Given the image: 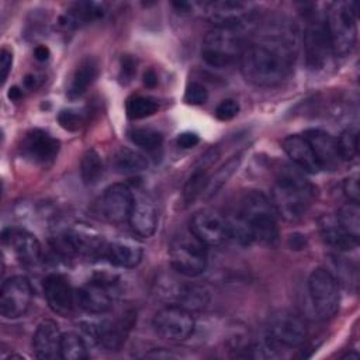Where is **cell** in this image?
Returning <instances> with one entry per match:
<instances>
[{
    "instance_id": "f907efd6",
    "label": "cell",
    "mask_w": 360,
    "mask_h": 360,
    "mask_svg": "<svg viewBox=\"0 0 360 360\" xmlns=\"http://www.w3.org/2000/svg\"><path fill=\"white\" fill-rule=\"evenodd\" d=\"M21 96H22V93H21V90H20L18 87H13V89H10V91H8V97H10L11 100H18Z\"/></svg>"
},
{
    "instance_id": "7dc6e473",
    "label": "cell",
    "mask_w": 360,
    "mask_h": 360,
    "mask_svg": "<svg viewBox=\"0 0 360 360\" xmlns=\"http://www.w3.org/2000/svg\"><path fill=\"white\" fill-rule=\"evenodd\" d=\"M39 83H41V79H39V76L35 75V73H30V75H27V76L24 77V86H25L27 89H30V90L37 89V87L39 86Z\"/></svg>"
},
{
    "instance_id": "484cf974",
    "label": "cell",
    "mask_w": 360,
    "mask_h": 360,
    "mask_svg": "<svg viewBox=\"0 0 360 360\" xmlns=\"http://www.w3.org/2000/svg\"><path fill=\"white\" fill-rule=\"evenodd\" d=\"M217 158H218L217 149L208 150L202 156L201 163L188 176V179L183 187V193H181V201L184 202V205H190L191 202H194V200L198 195L202 194L205 184L208 181V169L211 167V165L215 162Z\"/></svg>"
},
{
    "instance_id": "8d00e7d4",
    "label": "cell",
    "mask_w": 360,
    "mask_h": 360,
    "mask_svg": "<svg viewBox=\"0 0 360 360\" xmlns=\"http://www.w3.org/2000/svg\"><path fill=\"white\" fill-rule=\"evenodd\" d=\"M338 142V149H339V155L342 158L343 162H349L353 160L357 156V150H359V134L357 129L353 127L346 128L339 138H336Z\"/></svg>"
},
{
    "instance_id": "7402d4cb",
    "label": "cell",
    "mask_w": 360,
    "mask_h": 360,
    "mask_svg": "<svg viewBox=\"0 0 360 360\" xmlns=\"http://www.w3.org/2000/svg\"><path fill=\"white\" fill-rule=\"evenodd\" d=\"M103 256L117 267L132 269L141 263L143 249L142 245L134 239L120 238L105 243Z\"/></svg>"
},
{
    "instance_id": "e0dca14e",
    "label": "cell",
    "mask_w": 360,
    "mask_h": 360,
    "mask_svg": "<svg viewBox=\"0 0 360 360\" xmlns=\"http://www.w3.org/2000/svg\"><path fill=\"white\" fill-rule=\"evenodd\" d=\"M111 287L112 280H105L103 277L94 278L77 290L76 304L89 314H105L112 307Z\"/></svg>"
},
{
    "instance_id": "f6af8a7d",
    "label": "cell",
    "mask_w": 360,
    "mask_h": 360,
    "mask_svg": "<svg viewBox=\"0 0 360 360\" xmlns=\"http://www.w3.org/2000/svg\"><path fill=\"white\" fill-rule=\"evenodd\" d=\"M287 245L292 250H302L307 248V238H305V235H302L300 232H294L288 236Z\"/></svg>"
},
{
    "instance_id": "44dd1931",
    "label": "cell",
    "mask_w": 360,
    "mask_h": 360,
    "mask_svg": "<svg viewBox=\"0 0 360 360\" xmlns=\"http://www.w3.org/2000/svg\"><path fill=\"white\" fill-rule=\"evenodd\" d=\"M128 222L138 236L149 238L155 233L158 226V210L149 197L134 194V204Z\"/></svg>"
},
{
    "instance_id": "ffe728a7",
    "label": "cell",
    "mask_w": 360,
    "mask_h": 360,
    "mask_svg": "<svg viewBox=\"0 0 360 360\" xmlns=\"http://www.w3.org/2000/svg\"><path fill=\"white\" fill-rule=\"evenodd\" d=\"M302 136L308 141L311 145V149L318 160V165L321 169L325 170H336L340 163L343 162L339 149L336 138L328 134L322 129H307Z\"/></svg>"
},
{
    "instance_id": "9a60e30c",
    "label": "cell",
    "mask_w": 360,
    "mask_h": 360,
    "mask_svg": "<svg viewBox=\"0 0 360 360\" xmlns=\"http://www.w3.org/2000/svg\"><path fill=\"white\" fill-rule=\"evenodd\" d=\"M20 152L31 163L48 166L58 156L59 141L49 132L35 128L24 135L20 143Z\"/></svg>"
},
{
    "instance_id": "5bb4252c",
    "label": "cell",
    "mask_w": 360,
    "mask_h": 360,
    "mask_svg": "<svg viewBox=\"0 0 360 360\" xmlns=\"http://www.w3.org/2000/svg\"><path fill=\"white\" fill-rule=\"evenodd\" d=\"M190 233L205 246H218L229 238L228 221L214 210H202L193 215Z\"/></svg>"
},
{
    "instance_id": "83f0119b",
    "label": "cell",
    "mask_w": 360,
    "mask_h": 360,
    "mask_svg": "<svg viewBox=\"0 0 360 360\" xmlns=\"http://www.w3.org/2000/svg\"><path fill=\"white\" fill-rule=\"evenodd\" d=\"M97 76H98L97 60L90 56L82 59L76 66L69 83V89H68L69 98H77L83 96L89 90V87L96 82Z\"/></svg>"
},
{
    "instance_id": "7a4b0ae2",
    "label": "cell",
    "mask_w": 360,
    "mask_h": 360,
    "mask_svg": "<svg viewBox=\"0 0 360 360\" xmlns=\"http://www.w3.org/2000/svg\"><path fill=\"white\" fill-rule=\"evenodd\" d=\"M315 198L314 184L297 166L284 165L278 169L271 191V204L285 221L302 218Z\"/></svg>"
},
{
    "instance_id": "cb8c5ba5",
    "label": "cell",
    "mask_w": 360,
    "mask_h": 360,
    "mask_svg": "<svg viewBox=\"0 0 360 360\" xmlns=\"http://www.w3.org/2000/svg\"><path fill=\"white\" fill-rule=\"evenodd\" d=\"M283 149L294 166L305 173H318L321 170L311 145L302 135H290L283 141Z\"/></svg>"
},
{
    "instance_id": "7bdbcfd3",
    "label": "cell",
    "mask_w": 360,
    "mask_h": 360,
    "mask_svg": "<svg viewBox=\"0 0 360 360\" xmlns=\"http://www.w3.org/2000/svg\"><path fill=\"white\" fill-rule=\"evenodd\" d=\"M136 72V62L132 56L125 55L121 59V77H125V80H131L132 76Z\"/></svg>"
},
{
    "instance_id": "ab89813d",
    "label": "cell",
    "mask_w": 360,
    "mask_h": 360,
    "mask_svg": "<svg viewBox=\"0 0 360 360\" xmlns=\"http://www.w3.org/2000/svg\"><path fill=\"white\" fill-rule=\"evenodd\" d=\"M240 107H239V103L233 98H225L222 100L217 108H215V117L219 120V121H231L233 120L238 112H239Z\"/></svg>"
},
{
    "instance_id": "f35d334b",
    "label": "cell",
    "mask_w": 360,
    "mask_h": 360,
    "mask_svg": "<svg viewBox=\"0 0 360 360\" xmlns=\"http://www.w3.org/2000/svg\"><path fill=\"white\" fill-rule=\"evenodd\" d=\"M58 121L66 131H77L84 124V117L76 110H62L58 115Z\"/></svg>"
},
{
    "instance_id": "d4e9b609",
    "label": "cell",
    "mask_w": 360,
    "mask_h": 360,
    "mask_svg": "<svg viewBox=\"0 0 360 360\" xmlns=\"http://www.w3.org/2000/svg\"><path fill=\"white\" fill-rule=\"evenodd\" d=\"M318 225H319V233L323 242L332 246L333 249L340 252H347L357 248L359 239L347 233L342 228V225L338 222L335 215H326V214L322 215L318 219Z\"/></svg>"
},
{
    "instance_id": "5b68a950",
    "label": "cell",
    "mask_w": 360,
    "mask_h": 360,
    "mask_svg": "<svg viewBox=\"0 0 360 360\" xmlns=\"http://www.w3.org/2000/svg\"><path fill=\"white\" fill-rule=\"evenodd\" d=\"M243 46L242 28L215 27L202 39L201 58L212 68H225L240 56Z\"/></svg>"
},
{
    "instance_id": "ee69618b",
    "label": "cell",
    "mask_w": 360,
    "mask_h": 360,
    "mask_svg": "<svg viewBox=\"0 0 360 360\" xmlns=\"http://www.w3.org/2000/svg\"><path fill=\"white\" fill-rule=\"evenodd\" d=\"M200 142V138L195 132H183L177 136V145L181 148H194Z\"/></svg>"
},
{
    "instance_id": "4fadbf2b",
    "label": "cell",
    "mask_w": 360,
    "mask_h": 360,
    "mask_svg": "<svg viewBox=\"0 0 360 360\" xmlns=\"http://www.w3.org/2000/svg\"><path fill=\"white\" fill-rule=\"evenodd\" d=\"M32 301V287L27 277L13 276L3 281L0 288V314L14 319L24 315Z\"/></svg>"
},
{
    "instance_id": "d590c367",
    "label": "cell",
    "mask_w": 360,
    "mask_h": 360,
    "mask_svg": "<svg viewBox=\"0 0 360 360\" xmlns=\"http://www.w3.org/2000/svg\"><path fill=\"white\" fill-rule=\"evenodd\" d=\"M129 139L138 145L142 149L146 150H156L160 148L162 142H163V136L159 131L152 129V128H132L129 132Z\"/></svg>"
},
{
    "instance_id": "c3c4849f",
    "label": "cell",
    "mask_w": 360,
    "mask_h": 360,
    "mask_svg": "<svg viewBox=\"0 0 360 360\" xmlns=\"http://www.w3.org/2000/svg\"><path fill=\"white\" fill-rule=\"evenodd\" d=\"M34 55H35V59L39 60V62H45L48 58H49V49L45 46V45H38L35 49H34Z\"/></svg>"
},
{
    "instance_id": "4dcf8cb0",
    "label": "cell",
    "mask_w": 360,
    "mask_h": 360,
    "mask_svg": "<svg viewBox=\"0 0 360 360\" xmlns=\"http://www.w3.org/2000/svg\"><path fill=\"white\" fill-rule=\"evenodd\" d=\"M242 156H243L242 153H238L236 156L231 158L211 177H208L205 188H204V191L201 194L204 200H210L211 197H214L228 183V180L238 170V167H239V165L242 162Z\"/></svg>"
},
{
    "instance_id": "ba28073f",
    "label": "cell",
    "mask_w": 360,
    "mask_h": 360,
    "mask_svg": "<svg viewBox=\"0 0 360 360\" xmlns=\"http://www.w3.org/2000/svg\"><path fill=\"white\" fill-rule=\"evenodd\" d=\"M308 329L302 318L281 309L274 312L267 322V338L276 347H297L307 339Z\"/></svg>"
},
{
    "instance_id": "b9f144b4",
    "label": "cell",
    "mask_w": 360,
    "mask_h": 360,
    "mask_svg": "<svg viewBox=\"0 0 360 360\" xmlns=\"http://www.w3.org/2000/svg\"><path fill=\"white\" fill-rule=\"evenodd\" d=\"M13 65V53L7 48H3L0 52V72H1V83L7 80V76L11 70Z\"/></svg>"
},
{
    "instance_id": "30bf717a",
    "label": "cell",
    "mask_w": 360,
    "mask_h": 360,
    "mask_svg": "<svg viewBox=\"0 0 360 360\" xmlns=\"http://www.w3.org/2000/svg\"><path fill=\"white\" fill-rule=\"evenodd\" d=\"M202 13L215 27L242 28L253 20L256 10L252 3L238 0H217L201 4Z\"/></svg>"
},
{
    "instance_id": "681fc988",
    "label": "cell",
    "mask_w": 360,
    "mask_h": 360,
    "mask_svg": "<svg viewBox=\"0 0 360 360\" xmlns=\"http://www.w3.org/2000/svg\"><path fill=\"white\" fill-rule=\"evenodd\" d=\"M173 7H176V10L180 11V13H187V11H190L191 4L187 3V1H174Z\"/></svg>"
},
{
    "instance_id": "8fae6325",
    "label": "cell",
    "mask_w": 360,
    "mask_h": 360,
    "mask_svg": "<svg viewBox=\"0 0 360 360\" xmlns=\"http://www.w3.org/2000/svg\"><path fill=\"white\" fill-rule=\"evenodd\" d=\"M152 323L158 335L174 342L188 339L195 329L191 311L179 305H167L158 311Z\"/></svg>"
},
{
    "instance_id": "bcb514c9",
    "label": "cell",
    "mask_w": 360,
    "mask_h": 360,
    "mask_svg": "<svg viewBox=\"0 0 360 360\" xmlns=\"http://www.w3.org/2000/svg\"><path fill=\"white\" fill-rule=\"evenodd\" d=\"M143 84L146 87H155L158 84V75L155 73L153 69H148L145 73H143Z\"/></svg>"
},
{
    "instance_id": "3957f363",
    "label": "cell",
    "mask_w": 360,
    "mask_h": 360,
    "mask_svg": "<svg viewBox=\"0 0 360 360\" xmlns=\"http://www.w3.org/2000/svg\"><path fill=\"white\" fill-rule=\"evenodd\" d=\"M271 201L257 190H250L242 200L238 215L246 224L252 240L273 248L278 243V225Z\"/></svg>"
},
{
    "instance_id": "f1b7e54d",
    "label": "cell",
    "mask_w": 360,
    "mask_h": 360,
    "mask_svg": "<svg viewBox=\"0 0 360 360\" xmlns=\"http://www.w3.org/2000/svg\"><path fill=\"white\" fill-rule=\"evenodd\" d=\"M172 295L176 300V305L183 307L188 311L201 309L210 301L208 291L197 284H180L174 288V292H172Z\"/></svg>"
},
{
    "instance_id": "277c9868",
    "label": "cell",
    "mask_w": 360,
    "mask_h": 360,
    "mask_svg": "<svg viewBox=\"0 0 360 360\" xmlns=\"http://www.w3.org/2000/svg\"><path fill=\"white\" fill-rule=\"evenodd\" d=\"M325 25L332 53L339 58L350 55L357 41V6L353 1H333L325 14Z\"/></svg>"
},
{
    "instance_id": "6da1fadb",
    "label": "cell",
    "mask_w": 360,
    "mask_h": 360,
    "mask_svg": "<svg viewBox=\"0 0 360 360\" xmlns=\"http://www.w3.org/2000/svg\"><path fill=\"white\" fill-rule=\"evenodd\" d=\"M297 45L294 24L283 20L263 24L239 56L243 77L257 87L280 84L291 72Z\"/></svg>"
},
{
    "instance_id": "ac0fdd59",
    "label": "cell",
    "mask_w": 360,
    "mask_h": 360,
    "mask_svg": "<svg viewBox=\"0 0 360 360\" xmlns=\"http://www.w3.org/2000/svg\"><path fill=\"white\" fill-rule=\"evenodd\" d=\"M4 245L14 253L15 259L24 266L37 264L41 259V243L39 240L25 229L7 228L3 231Z\"/></svg>"
},
{
    "instance_id": "9c48e42d",
    "label": "cell",
    "mask_w": 360,
    "mask_h": 360,
    "mask_svg": "<svg viewBox=\"0 0 360 360\" xmlns=\"http://www.w3.org/2000/svg\"><path fill=\"white\" fill-rule=\"evenodd\" d=\"M134 204V191L122 183H115L107 187L96 201L94 214L111 224L128 221Z\"/></svg>"
},
{
    "instance_id": "4316f807",
    "label": "cell",
    "mask_w": 360,
    "mask_h": 360,
    "mask_svg": "<svg viewBox=\"0 0 360 360\" xmlns=\"http://www.w3.org/2000/svg\"><path fill=\"white\" fill-rule=\"evenodd\" d=\"M105 14V4L100 1H76L70 4L65 15L62 17V24L68 28H77L91 24Z\"/></svg>"
},
{
    "instance_id": "7c38bea8",
    "label": "cell",
    "mask_w": 360,
    "mask_h": 360,
    "mask_svg": "<svg viewBox=\"0 0 360 360\" xmlns=\"http://www.w3.org/2000/svg\"><path fill=\"white\" fill-rule=\"evenodd\" d=\"M304 51L305 60L311 69H322L329 60L332 53L329 35L325 25V18L312 15L304 30Z\"/></svg>"
},
{
    "instance_id": "836d02e7",
    "label": "cell",
    "mask_w": 360,
    "mask_h": 360,
    "mask_svg": "<svg viewBox=\"0 0 360 360\" xmlns=\"http://www.w3.org/2000/svg\"><path fill=\"white\" fill-rule=\"evenodd\" d=\"M338 222L342 225V228L350 233L352 236L359 239L360 233V207L359 202L349 201L345 205H342L335 215Z\"/></svg>"
},
{
    "instance_id": "2e32d148",
    "label": "cell",
    "mask_w": 360,
    "mask_h": 360,
    "mask_svg": "<svg viewBox=\"0 0 360 360\" xmlns=\"http://www.w3.org/2000/svg\"><path fill=\"white\" fill-rule=\"evenodd\" d=\"M134 325V315H125L120 319H104L97 323H87L84 329L105 350H118L129 329Z\"/></svg>"
},
{
    "instance_id": "d6986e66",
    "label": "cell",
    "mask_w": 360,
    "mask_h": 360,
    "mask_svg": "<svg viewBox=\"0 0 360 360\" xmlns=\"http://www.w3.org/2000/svg\"><path fill=\"white\" fill-rule=\"evenodd\" d=\"M44 295L49 308L55 314L68 316L73 312L76 294L65 276L58 273L49 274L44 280Z\"/></svg>"
},
{
    "instance_id": "74e56055",
    "label": "cell",
    "mask_w": 360,
    "mask_h": 360,
    "mask_svg": "<svg viewBox=\"0 0 360 360\" xmlns=\"http://www.w3.org/2000/svg\"><path fill=\"white\" fill-rule=\"evenodd\" d=\"M208 100V90L205 89L204 84L198 82H191L186 87L184 93V101L191 105H200L204 104Z\"/></svg>"
},
{
    "instance_id": "603a6c76",
    "label": "cell",
    "mask_w": 360,
    "mask_h": 360,
    "mask_svg": "<svg viewBox=\"0 0 360 360\" xmlns=\"http://www.w3.org/2000/svg\"><path fill=\"white\" fill-rule=\"evenodd\" d=\"M60 339L62 333L59 326L52 319L42 321L32 336V346L38 359L60 357Z\"/></svg>"
},
{
    "instance_id": "e575fe53",
    "label": "cell",
    "mask_w": 360,
    "mask_h": 360,
    "mask_svg": "<svg viewBox=\"0 0 360 360\" xmlns=\"http://www.w3.org/2000/svg\"><path fill=\"white\" fill-rule=\"evenodd\" d=\"M60 357L65 360H83L87 357V346L84 340L73 333H63L60 339Z\"/></svg>"
},
{
    "instance_id": "d6a6232c",
    "label": "cell",
    "mask_w": 360,
    "mask_h": 360,
    "mask_svg": "<svg viewBox=\"0 0 360 360\" xmlns=\"http://www.w3.org/2000/svg\"><path fill=\"white\" fill-rule=\"evenodd\" d=\"M159 108V104L155 98L148 96H132L127 100L125 110L127 115L131 120H142L153 115Z\"/></svg>"
},
{
    "instance_id": "f546056e",
    "label": "cell",
    "mask_w": 360,
    "mask_h": 360,
    "mask_svg": "<svg viewBox=\"0 0 360 360\" xmlns=\"http://www.w3.org/2000/svg\"><path fill=\"white\" fill-rule=\"evenodd\" d=\"M112 167L120 174H135L148 167V160L134 149L120 148L112 156Z\"/></svg>"
},
{
    "instance_id": "8992f818",
    "label": "cell",
    "mask_w": 360,
    "mask_h": 360,
    "mask_svg": "<svg viewBox=\"0 0 360 360\" xmlns=\"http://www.w3.org/2000/svg\"><path fill=\"white\" fill-rule=\"evenodd\" d=\"M169 256L172 267L186 277H197L207 269L205 245L191 233L176 236L170 243Z\"/></svg>"
},
{
    "instance_id": "1f68e13d",
    "label": "cell",
    "mask_w": 360,
    "mask_h": 360,
    "mask_svg": "<svg viewBox=\"0 0 360 360\" xmlns=\"http://www.w3.org/2000/svg\"><path fill=\"white\" fill-rule=\"evenodd\" d=\"M104 173L103 159L97 150L89 149L80 162V176L86 186H94L100 181Z\"/></svg>"
},
{
    "instance_id": "52a82bcc",
    "label": "cell",
    "mask_w": 360,
    "mask_h": 360,
    "mask_svg": "<svg viewBox=\"0 0 360 360\" xmlns=\"http://www.w3.org/2000/svg\"><path fill=\"white\" fill-rule=\"evenodd\" d=\"M308 291L312 305L322 319L335 316L339 309V284L335 276L325 267L315 269L308 278Z\"/></svg>"
},
{
    "instance_id": "60d3db41",
    "label": "cell",
    "mask_w": 360,
    "mask_h": 360,
    "mask_svg": "<svg viewBox=\"0 0 360 360\" xmlns=\"http://www.w3.org/2000/svg\"><path fill=\"white\" fill-rule=\"evenodd\" d=\"M343 193L349 198V201L359 202L360 198V187H359V176L353 174L345 179L343 181Z\"/></svg>"
}]
</instances>
